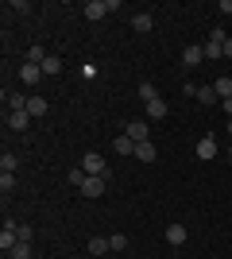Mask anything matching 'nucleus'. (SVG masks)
Instances as JSON below:
<instances>
[{
    "instance_id": "c756f323",
    "label": "nucleus",
    "mask_w": 232,
    "mask_h": 259,
    "mask_svg": "<svg viewBox=\"0 0 232 259\" xmlns=\"http://www.w3.org/2000/svg\"><path fill=\"white\" fill-rule=\"evenodd\" d=\"M224 58H232V39H228V43H224Z\"/></svg>"
},
{
    "instance_id": "7c9ffc66",
    "label": "nucleus",
    "mask_w": 232,
    "mask_h": 259,
    "mask_svg": "<svg viewBox=\"0 0 232 259\" xmlns=\"http://www.w3.org/2000/svg\"><path fill=\"white\" fill-rule=\"evenodd\" d=\"M224 132H228V136H232V120H228V124H224Z\"/></svg>"
},
{
    "instance_id": "9d476101",
    "label": "nucleus",
    "mask_w": 232,
    "mask_h": 259,
    "mask_svg": "<svg viewBox=\"0 0 232 259\" xmlns=\"http://www.w3.org/2000/svg\"><path fill=\"white\" fill-rule=\"evenodd\" d=\"M151 27H155V16H151V12H135V16H132V31L147 35Z\"/></svg>"
},
{
    "instance_id": "f03ea898",
    "label": "nucleus",
    "mask_w": 232,
    "mask_h": 259,
    "mask_svg": "<svg viewBox=\"0 0 232 259\" xmlns=\"http://www.w3.org/2000/svg\"><path fill=\"white\" fill-rule=\"evenodd\" d=\"M81 170H85V174H97V178H105V174H109V162L101 159L97 151H89L85 159H81Z\"/></svg>"
},
{
    "instance_id": "2eb2a0df",
    "label": "nucleus",
    "mask_w": 232,
    "mask_h": 259,
    "mask_svg": "<svg viewBox=\"0 0 232 259\" xmlns=\"http://www.w3.org/2000/svg\"><path fill=\"white\" fill-rule=\"evenodd\" d=\"M198 105H221L217 89H213V85H198Z\"/></svg>"
},
{
    "instance_id": "ddd939ff",
    "label": "nucleus",
    "mask_w": 232,
    "mask_h": 259,
    "mask_svg": "<svg viewBox=\"0 0 232 259\" xmlns=\"http://www.w3.org/2000/svg\"><path fill=\"white\" fill-rule=\"evenodd\" d=\"M47 97H27V112H31V120H43L47 116Z\"/></svg>"
},
{
    "instance_id": "bb28decb",
    "label": "nucleus",
    "mask_w": 232,
    "mask_h": 259,
    "mask_svg": "<svg viewBox=\"0 0 232 259\" xmlns=\"http://www.w3.org/2000/svg\"><path fill=\"white\" fill-rule=\"evenodd\" d=\"M205 58H224V47H217V43H205Z\"/></svg>"
},
{
    "instance_id": "20e7f679",
    "label": "nucleus",
    "mask_w": 232,
    "mask_h": 259,
    "mask_svg": "<svg viewBox=\"0 0 232 259\" xmlns=\"http://www.w3.org/2000/svg\"><path fill=\"white\" fill-rule=\"evenodd\" d=\"M43 66H35V62H23L20 66V81H23V85H39V81H43Z\"/></svg>"
},
{
    "instance_id": "4468645a",
    "label": "nucleus",
    "mask_w": 232,
    "mask_h": 259,
    "mask_svg": "<svg viewBox=\"0 0 232 259\" xmlns=\"http://www.w3.org/2000/svg\"><path fill=\"white\" fill-rule=\"evenodd\" d=\"M89 251H93V255H97V259H105V255H109V251H112L109 236H93V240H89Z\"/></svg>"
},
{
    "instance_id": "a878e982",
    "label": "nucleus",
    "mask_w": 232,
    "mask_h": 259,
    "mask_svg": "<svg viewBox=\"0 0 232 259\" xmlns=\"http://www.w3.org/2000/svg\"><path fill=\"white\" fill-rule=\"evenodd\" d=\"M85 178H89V174L81 170V166H70V186H81Z\"/></svg>"
},
{
    "instance_id": "4be33fe9",
    "label": "nucleus",
    "mask_w": 232,
    "mask_h": 259,
    "mask_svg": "<svg viewBox=\"0 0 232 259\" xmlns=\"http://www.w3.org/2000/svg\"><path fill=\"white\" fill-rule=\"evenodd\" d=\"M0 190H4V197L16 190V174H12V170H0Z\"/></svg>"
},
{
    "instance_id": "f3484780",
    "label": "nucleus",
    "mask_w": 232,
    "mask_h": 259,
    "mask_svg": "<svg viewBox=\"0 0 232 259\" xmlns=\"http://www.w3.org/2000/svg\"><path fill=\"white\" fill-rule=\"evenodd\" d=\"M112 151H116V155H135V140H128V136H116V140H112Z\"/></svg>"
},
{
    "instance_id": "f257e3e1",
    "label": "nucleus",
    "mask_w": 232,
    "mask_h": 259,
    "mask_svg": "<svg viewBox=\"0 0 232 259\" xmlns=\"http://www.w3.org/2000/svg\"><path fill=\"white\" fill-rule=\"evenodd\" d=\"M16 244H20V225H16V221H4V228H0V248H4V255H8Z\"/></svg>"
},
{
    "instance_id": "0eeeda50",
    "label": "nucleus",
    "mask_w": 232,
    "mask_h": 259,
    "mask_svg": "<svg viewBox=\"0 0 232 259\" xmlns=\"http://www.w3.org/2000/svg\"><path fill=\"white\" fill-rule=\"evenodd\" d=\"M194 151H198V159H205V162H209V159H217V136H201Z\"/></svg>"
},
{
    "instance_id": "a211bd4d",
    "label": "nucleus",
    "mask_w": 232,
    "mask_h": 259,
    "mask_svg": "<svg viewBox=\"0 0 232 259\" xmlns=\"http://www.w3.org/2000/svg\"><path fill=\"white\" fill-rule=\"evenodd\" d=\"M135 159L140 162H155V143L147 140V143H135Z\"/></svg>"
},
{
    "instance_id": "6ab92c4d",
    "label": "nucleus",
    "mask_w": 232,
    "mask_h": 259,
    "mask_svg": "<svg viewBox=\"0 0 232 259\" xmlns=\"http://www.w3.org/2000/svg\"><path fill=\"white\" fill-rule=\"evenodd\" d=\"M213 89H217V97H221V101H232V77H217V85H213Z\"/></svg>"
},
{
    "instance_id": "dca6fc26",
    "label": "nucleus",
    "mask_w": 232,
    "mask_h": 259,
    "mask_svg": "<svg viewBox=\"0 0 232 259\" xmlns=\"http://www.w3.org/2000/svg\"><path fill=\"white\" fill-rule=\"evenodd\" d=\"M4 105H8V112H20V108H27V97L12 89V93H4Z\"/></svg>"
},
{
    "instance_id": "1a4fd4ad",
    "label": "nucleus",
    "mask_w": 232,
    "mask_h": 259,
    "mask_svg": "<svg viewBox=\"0 0 232 259\" xmlns=\"http://www.w3.org/2000/svg\"><path fill=\"white\" fill-rule=\"evenodd\" d=\"M27 124H31V112H27V108L8 112V128H12V132H27Z\"/></svg>"
},
{
    "instance_id": "cd10ccee",
    "label": "nucleus",
    "mask_w": 232,
    "mask_h": 259,
    "mask_svg": "<svg viewBox=\"0 0 232 259\" xmlns=\"http://www.w3.org/2000/svg\"><path fill=\"white\" fill-rule=\"evenodd\" d=\"M209 43H217V47H224V43H228V35H224V31H221V27H217V31H213V35H209Z\"/></svg>"
},
{
    "instance_id": "f8f14e48",
    "label": "nucleus",
    "mask_w": 232,
    "mask_h": 259,
    "mask_svg": "<svg viewBox=\"0 0 232 259\" xmlns=\"http://www.w3.org/2000/svg\"><path fill=\"white\" fill-rule=\"evenodd\" d=\"M166 112H170V105H166L163 97H155V101H147V120H163Z\"/></svg>"
},
{
    "instance_id": "9b49d317",
    "label": "nucleus",
    "mask_w": 232,
    "mask_h": 259,
    "mask_svg": "<svg viewBox=\"0 0 232 259\" xmlns=\"http://www.w3.org/2000/svg\"><path fill=\"white\" fill-rule=\"evenodd\" d=\"M166 244H170V248H182V244H186V225H166Z\"/></svg>"
},
{
    "instance_id": "aec40b11",
    "label": "nucleus",
    "mask_w": 232,
    "mask_h": 259,
    "mask_svg": "<svg viewBox=\"0 0 232 259\" xmlns=\"http://www.w3.org/2000/svg\"><path fill=\"white\" fill-rule=\"evenodd\" d=\"M43 74H47V77L62 74V58H58V54H51V58H47V62H43Z\"/></svg>"
},
{
    "instance_id": "c85d7f7f",
    "label": "nucleus",
    "mask_w": 232,
    "mask_h": 259,
    "mask_svg": "<svg viewBox=\"0 0 232 259\" xmlns=\"http://www.w3.org/2000/svg\"><path fill=\"white\" fill-rule=\"evenodd\" d=\"M221 105H224V112H228V120H232V101H221Z\"/></svg>"
},
{
    "instance_id": "39448f33",
    "label": "nucleus",
    "mask_w": 232,
    "mask_h": 259,
    "mask_svg": "<svg viewBox=\"0 0 232 259\" xmlns=\"http://www.w3.org/2000/svg\"><path fill=\"white\" fill-rule=\"evenodd\" d=\"M124 136H128V140H135V143H147V140H151V128H147V120H132Z\"/></svg>"
},
{
    "instance_id": "423d86ee",
    "label": "nucleus",
    "mask_w": 232,
    "mask_h": 259,
    "mask_svg": "<svg viewBox=\"0 0 232 259\" xmlns=\"http://www.w3.org/2000/svg\"><path fill=\"white\" fill-rule=\"evenodd\" d=\"M77 190H81V197H101V194H105V178L89 174V178H85L81 186H77Z\"/></svg>"
},
{
    "instance_id": "5701e85b",
    "label": "nucleus",
    "mask_w": 232,
    "mask_h": 259,
    "mask_svg": "<svg viewBox=\"0 0 232 259\" xmlns=\"http://www.w3.org/2000/svg\"><path fill=\"white\" fill-rule=\"evenodd\" d=\"M155 97H159V89H155V81H144V85H140V101L147 105V101H155Z\"/></svg>"
},
{
    "instance_id": "7ed1b4c3",
    "label": "nucleus",
    "mask_w": 232,
    "mask_h": 259,
    "mask_svg": "<svg viewBox=\"0 0 232 259\" xmlns=\"http://www.w3.org/2000/svg\"><path fill=\"white\" fill-rule=\"evenodd\" d=\"M182 62H186L190 70H198V66L205 62V43H190L186 51H182Z\"/></svg>"
},
{
    "instance_id": "412c9836",
    "label": "nucleus",
    "mask_w": 232,
    "mask_h": 259,
    "mask_svg": "<svg viewBox=\"0 0 232 259\" xmlns=\"http://www.w3.org/2000/svg\"><path fill=\"white\" fill-rule=\"evenodd\" d=\"M8 255H12V259H35V255H31V244H27V240H20V244H16Z\"/></svg>"
},
{
    "instance_id": "b1692460",
    "label": "nucleus",
    "mask_w": 232,
    "mask_h": 259,
    "mask_svg": "<svg viewBox=\"0 0 232 259\" xmlns=\"http://www.w3.org/2000/svg\"><path fill=\"white\" fill-rule=\"evenodd\" d=\"M16 166H20V162H16V155H12V151L0 155V170H12V174H16Z\"/></svg>"
},
{
    "instance_id": "393cba45",
    "label": "nucleus",
    "mask_w": 232,
    "mask_h": 259,
    "mask_svg": "<svg viewBox=\"0 0 232 259\" xmlns=\"http://www.w3.org/2000/svg\"><path fill=\"white\" fill-rule=\"evenodd\" d=\"M109 244H112V251H124V248H128V236H124V232H112Z\"/></svg>"
},
{
    "instance_id": "6e6552de",
    "label": "nucleus",
    "mask_w": 232,
    "mask_h": 259,
    "mask_svg": "<svg viewBox=\"0 0 232 259\" xmlns=\"http://www.w3.org/2000/svg\"><path fill=\"white\" fill-rule=\"evenodd\" d=\"M81 16L85 20H105L109 16V0H89L85 8H81Z\"/></svg>"
},
{
    "instance_id": "2f4dec72",
    "label": "nucleus",
    "mask_w": 232,
    "mask_h": 259,
    "mask_svg": "<svg viewBox=\"0 0 232 259\" xmlns=\"http://www.w3.org/2000/svg\"><path fill=\"white\" fill-rule=\"evenodd\" d=\"M4 259H12V255H4Z\"/></svg>"
}]
</instances>
